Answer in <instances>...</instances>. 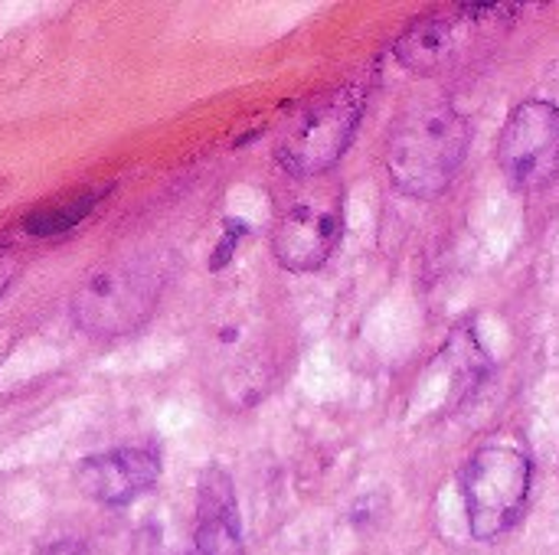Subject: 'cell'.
Instances as JSON below:
<instances>
[{
    "label": "cell",
    "mask_w": 559,
    "mask_h": 555,
    "mask_svg": "<svg viewBox=\"0 0 559 555\" xmlns=\"http://www.w3.org/2000/svg\"><path fill=\"white\" fill-rule=\"evenodd\" d=\"M468 121L445 98L406 105L386 141V170L400 193L416 200L439 196L468 154Z\"/></svg>",
    "instance_id": "6da1fadb"
},
{
    "label": "cell",
    "mask_w": 559,
    "mask_h": 555,
    "mask_svg": "<svg viewBox=\"0 0 559 555\" xmlns=\"http://www.w3.org/2000/svg\"><path fill=\"white\" fill-rule=\"evenodd\" d=\"M518 7H462L416 20L396 43V59L413 72H449L475 62L514 23Z\"/></svg>",
    "instance_id": "7a4b0ae2"
},
{
    "label": "cell",
    "mask_w": 559,
    "mask_h": 555,
    "mask_svg": "<svg viewBox=\"0 0 559 555\" xmlns=\"http://www.w3.org/2000/svg\"><path fill=\"white\" fill-rule=\"evenodd\" d=\"M92 206H95V196H75V200H69L66 206H49V209H39V213H33L26 222H23V229L29 232V236H56V232H66V229H72V226H79L88 213H92Z\"/></svg>",
    "instance_id": "30bf717a"
},
{
    "label": "cell",
    "mask_w": 559,
    "mask_h": 555,
    "mask_svg": "<svg viewBox=\"0 0 559 555\" xmlns=\"http://www.w3.org/2000/svg\"><path fill=\"white\" fill-rule=\"evenodd\" d=\"M160 298V272L151 262H111L95 268L72 298L75 324L85 334L115 337L141 327Z\"/></svg>",
    "instance_id": "5b68a950"
},
{
    "label": "cell",
    "mask_w": 559,
    "mask_h": 555,
    "mask_svg": "<svg viewBox=\"0 0 559 555\" xmlns=\"http://www.w3.org/2000/svg\"><path fill=\"white\" fill-rule=\"evenodd\" d=\"M344 232L341 196L318 190L292 203L275 229H272V252L282 268L288 272H314L321 268L331 252L337 249Z\"/></svg>",
    "instance_id": "52a82bcc"
},
{
    "label": "cell",
    "mask_w": 559,
    "mask_h": 555,
    "mask_svg": "<svg viewBox=\"0 0 559 555\" xmlns=\"http://www.w3.org/2000/svg\"><path fill=\"white\" fill-rule=\"evenodd\" d=\"M197 555H242V530L233 481L219 468H210L200 481Z\"/></svg>",
    "instance_id": "9c48e42d"
},
{
    "label": "cell",
    "mask_w": 559,
    "mask_h": 555,
    "mask_svg": "<svg viewBox=\"0 0 559 555\" xmlns=\"http://www.w3.org/2000/svg\"><path fill=\"white\" fill-rule=\"evenodd\" d=\"M43 555H85V553H82V546H79V543H56V546H49Z\"/></svg>",
    "instance_id": "7c38bea8"
},
{
    "label": "cell",
    "mask_w": 559,
    "mask_h": 555,
    "mask_svg": "<svg viewBox=\"0 0 559 555\" xmlns=\"http://www.w3.org/2000/svg\"><path fill=\"white\" fill-rule=\"evenodd\" d=\"M157 478H160V461L141 448H115L105 455H92L75 471L79 491L108 507L131 504L134 497L151 491Z\"/></svg>",
    "instance_id": "ba28073f"
},
{
    "label": "cell",
    "mask_w": 559,
    "mask_h": 555,
    "mask_svg": "<svg viewBox=\"0 0 559 555\" xmlns=\"http://www.w3.org/2000/svg\"><path fill=\"white\" fill-rule=\"evenodd\" d=\"M468 527L475 540H498L527 510L531 458L521 445L495 438L481 445L462 478Z\"/></svg>",
    "instance_id": "3957f363"
},
{
    "label": "cell",
    "mask_w": 559,
    "mask_h": 555,
    "mask_svg": "<svg viewBox=\"0 0 559 555\" xmlns=\"http://www.w3.org/2000/svg\"><path fill=\"white\" fill-rule=\"evenodd\" d=\"M364 101V85H344L308 101L278 137V164L295 177H318L331 170L357 134Z\"/></svg>",
    "instance_id": "277c9868"
},
{
    "label": "cell",
    "mask_w": 559,
    "mask_h": 555,
    "mask_svg": "<svg viewBox=\"0 0 559 555\" xmlns=\"http://www.w3.org/2000/svg\"><path fill=\"white\" fill-rule=\"evenodd\" d=\"M13 275H16V262H13L7 252H0V298H3L7 288L13 285Z\"/></svg>",
    "instance_id": "8fae6325"
},
{
    "label": "cell",
    "mask_w": 559,
    "mask_h": 555,
    "mask_svg": "<svg viewBox=\"0 0 559 555\" xmlns=\"http://www.w3.org/2000/svg\"><path fill=\"white\" fill-rule=\"evenodd\" d=\"M498 164L524 193H540L557 180L559 108L554 101L531 98L508 114L498 137Z\"/></svg>",
    "instance_id": "8992f818"
}]
</instances>
